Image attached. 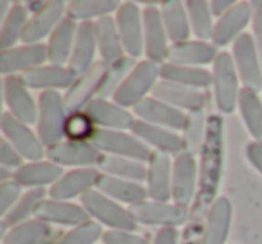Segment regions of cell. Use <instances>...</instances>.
I'll return each mask as SVG.
<instances>
[{
  "mask_svg": "<svg viewBox=\"0 0 262 244\" xmlns=\"http://www.w3.org/2000/svg\"><path fill=\"white\" fill-rule=\"evenodd\" d=\"M223 169V120L214 115L208 119L205 142L201 147V178L198 208H205L215 201V192L219 187Z\"/></svg>",
  "mask_w": 262,
  "mask_h": 244,
  "instance_id": "6da1fadb",
  "label": "cell"
},
{
  "mask_svg": "<svg viewBox=\"0 0 262 244\" xmlns=\"http://www.w3.org/2000/svg\"><path fill=\"white\" fill-rule=\"evenodd\" d=\"M69 112L65 99L58 92L49 90L40 95L38 101V137L47 149L63 142Z\"/></svg>",
  "mask_w": 262,
  "mask_h": 244,
  "instance_id": "7a4b0ae2",
  "label": "cell"
},
{
  "mask_svg": "<svg viewBox=\"0 0 262 244\" xmlns=\"http://www.w3.org/2000/svg\"><path fill=\"white\" fill-rule=\"evenodd\" d=\"M158 76H160V66L153 61H142L131 70L119 86L113 90V101L115 104L122 108H135L140 101L146 99L149 92L155 90L158 84Z\"/></svg>",
  "mask_w": 262,
  "mask_h": 244,
  "instance_id": "3957f363",
  "label": "cell"
},
{
  "mask_svg": "<svg viewBox=\"0 0 262 244\" xmlns=\"http://www.w3.org/2000/svg\"><path fill=\"white\" fill-rule=\"evenodd\" d=\"M113 69L108 66L106 63H95L86 74L77 77V81L74 83L72 88L67 90V94L63 95L65 99V108L70 113L84 112L86 106L90 104L94 99H97L95 95L102 94L104 88L112 83Z\"/></svg>",
  "mask_w": 262,
  "mask_h": 244,
  "instance_id": "277c9868",
  "label": "cell"
},
{
  "mask_svg": "<svg viewBox=\"0 0 262 244\" xmlns=\"http://www.w3.org/2000/svg\"><path fill=\"white\" fill-rule=\"evenodd\" d=\"M81 205L88 212L90 217L97 223L110 226V230H122V232H133L137 230L139 223L131 217L129 210L122 208L115 199L104 196L99 190H88L81 196Z\"/></svg>",
  "mask_w": 262,
  "mask_h": 244,
  "instance_id": "5b68a950",
  "label": "cell"
},
{
  "mask_svg": "<svg viewBox=\"0 0 262 244\" xmlns=\"http://www.w3.org/2000/svg\"><path fill=\"white\" fill-rule=\"evenodd\" d=\"M212 77H214V95H215V104L223 113H233L235 108L239 106V74H237L235 63H233V56L230 52H219L217 59L214 61V70H212Z\"/></svg>",
  "mask_w": 262,
  "mask_h": 244,
  "instance_id": "8992f818",
  "label": "cell"
},
{
  "mask_svg": "<svg viewBox=\"0 0 262 244\" xmlns=\"http://www.w3.org/2000/svg\"><path fill=\"white\" fill-rule=\"evenodd\" d=\"M101 153L112 154V157H122L137 162H151L153 151L146 146L135 135H127L124 131H115V129H99L94 133L90 140Z\"/></svg>",
  "mask_w": 262,
  "mask_h": 244,
  "instance_id": "52a82bcc",
  "label": "cell"
},
{
  "mask_svg": "<svg viewBox=\"0 0 262 244\" xmlns=\"http://www.w3.org/2000/svg\"><path fill=\"white\" fill-rule=\"evenodd\" d=\"M115 20L126 54L139 58L144 52V13L135 2H122Z\"/></svg>",
  "mask_w": 262,
  "mask_h": 244,
  "instance_id": "ba28073f",
  "label": "cell"
},
{
  "mask_svg": "<svg viewBox=\"0 0 262 244\" xmlns=\"http://www.w3.org/2000/svg\"><path fill=\"white\" fill-rule=\"evenodd\" d=\"M258 49L251 34L244 33L233 43V63L241 83L248 90L258 92L262 88V65L258 61Z\"/></svg>",
  "mask_w": 262,
  "mask_h": 244,
  "instance_id": "9c48e42d",
  "label": "cell"
},
{
  "mask_svg": "<svg viewBox=\"0 0 262 244\" xmlns=\"http://www.w3.org/2000/svg\"><path fill=\"white\" fill-rule=\"evenodd\" d=\"M198 164L192 151H183L172 164V201L182 208H189L196 197Z\"/></svg>",
  "mask_w": 262,
  "mask_h": 244,
  "instance_id": "30bf717a",
  "label": "cell"
},
{
  "mask_svg": "<svg viewBox=\"0 0 262 244\" xmlns=\"http://www.w3.org/2000/svg\"><path fill=\"white\" fill-rule=\"evenodd\" d=\"M131 217L140 225L160 226V228H176L187 221V208L178 205L158 203V201H142L129 207Z\"/></svg>",
  "mask_w": 262,
  "mask_h": 244,
  "instance_id": "8fae6325",
  "label": "cell"
},
{
  "mask_svg": "<svg viewBox=\"0 0 262 244\" xmlns=\"http://www.w3.org/2000/svg\"><path fill=\"white\" fill-rule=\"evenodd\" d=\"M2 133L4 139H8L11 142V146L22 154L24 158H27L29 162H40L43 158V144H41L40 137L34 135V131H31L29 126L20 122L18 119L11 115L9 112H6L2 115Z\"/></svg>",
  "mask_w": 262,
  "mask_h": 244,
  "instance_id": "7c38bea8",
  "label": "cell"
},
{
  "mask_svg": "<svg viewBox=\"0 0 262 244\" xmlns=\"http://www.w3.org/2000/svg\"><path fill=\"white\" fill-rule=\"evenodd\" d=\"M102 154L92 142H61L47 149L49 162L70 167H99Z\"/></svg>",
  "mask_w": 262,
  "mask_h": 244,
  "instance_id": "4fadbf2b",
  "label": "cell"
},
{
  "mask_svg": "<svg viewBox=\"0 0 262 244\" xmlns=\"http://www.w3.org/2000/svg\"><path fill=\"white\" fill-rule=\"evenodd\" d=\"M135 113L140 120L147 124L160 126L167 129H187L189 117L178 108H172L167 102H162L155 97H146L135 106Z\"/></svg>",
  "mask_w": 262,
  "mask_h": 244,
  "instance_id": "5bb4252c",
  "label": "cell"
},
{
  "mask_svg": "<svg viewBox=\"0 0 262 244\" xmlns=\"http://www.w3.org/2000/svg\"><path fill=\"white\" fill-rule=\"evenodd\" d=\"M250 22H253V4L251 2H237L226 15H223L215 22L214 38H212L214 45L225 47L232 41L235 43V40L243 36V31L246 29Z\"/></svg>",
  "mask_w": 262,
  "mask_h": 244,
  "instance_id": "9a60e30c",
  "label": "cell"
},
{
  "mask_svg": "<svg viewBox=\"0 0 262 244\" xmlns=\"http://www.w3.org/2000/svg\"><path fill=\"white\" fill-rule=\"evenodd\" d=\"M4 97L9 113L15 119L24 124H38V106L20 76L4 77Z\"/></svg>",
  "mask_w": 262,
  "mask_h": 244,
  "instance_id": "2e32d148",
  "label": "cell"
},
{
  "mask_svg": "<svg viewBox=\"0 0 262 244\" xmlns=\"http://www.w3.org/2000/svg\"><path fill=\"white\" fill-rule=\"evenodd\" d=\"M169 36L158 8L144 9V51L149 61L162 63L169 56Z\"/></svg>",
  "mask_w": 262,
  "mask_h": 244,
  "instance_id": "e0dca14e",
  "label": "cell"
},
{
  "mask_svg": "<svg viewBox=\"0 0 262 244\" xmlns=\"http://www.w3.org/2000/svg\"><path fill=\"white\" fill-rule=\"evenodd\" d=\"M49 59V49L43 43L36 45H24L15 47L11 51L2 52L0 59V72L8 76H16V72H29L38 66H43V63Z\"/></svg>",
  "mask_w": 262,
  "mask_h": 244,
  "instance_id": "ac0fdd59",
  "label": "cell"
},
{
  "mask_svg": "<svg viewBox=\"0 0 262 244\" xmlns=\"http://www.w3.org/2000/svg\"><path fill=\"white\" fill-rule=\"evenodd\" d=\"M65 13H67V4L63 0L47 2L43 11L36 13V15L29 20L26 31H24L22 41L26 45H36L40 40L51 36L56 31V27L67 18Z\"/></svg>",
  "mask_w": 262,
  "mask_h": 244,
  "instance_id": "d6986e66",
  "label": "cell"
},
{
  "mask_svg": "<svg viewBox=\"0 0 262 244\" xmlns=\"http://www.w3.org/2000/svg\"><path fill=\"white\" fill-rule=\"evenodd\" d=\"M153 95L155 99L167 102L172 108L187 109L190 113H201L207 104V94H203L201 90H194V88L169 83V81H158Z\"/></svg>",
  "mask_w": 262,
  "mask_h": 244,
  "instance_id": "ffe728a7",
  "label": "cell"
},
{
  "mask_svg": "<svg viewBox=\"0 0 262 244\" xmlns=\"http://www.w3.org/2000/svg\"><path fill=\"white\" fill-rule=\"evenodd\" d=\"M101 172L95 167H84V169H74L67 172L59 182H56L51 187L49 194L56 201H67L76 196H83L88 190H94L97 187Z\"/></svg>",
  "mask_w": 262,
  "mask_h": 244,
  "instance_id": "44dd1931",
  "label": "cell"
},
{
  "mask_svg": "<svg viewBox=\"0 0 262 244\" xmlns=\"http://www.w3.org/2000/svg\"><path fill=\"white\" fill-rule=\"evenodd\" d=\"M95 36H97V47L101 52L102 63H106L112 69L127 65L124 58V47L117 29V20L112 16H104L95 22Z\"/></svg>",
  "mask_w": 262,
  "mask_h": 244,
  "instance_id": "7402d4cb",
  "label": "cell"
},
{
  "mask_svg": "<svg viewBox=\"0 0 262 244\" xmlns=\"http://www.w3.org/2000/svg\"><path fill=\"white\" fill-rule=\"evenodd\" d=\"M86 115L92 119L99 129H115V131H124V129H131L135 120L129 112L122 108V106L110 102L106 99H94L90 104L86 106Z\"/></svg>",
  "mask_w": 262,
  "mask_h": 244,
  "instance_id": "603a6c76",
  "label": "cell"
},
{
  "mask_svg": "<svg viewBox=\"0 0 262 244\" xmlns=\"http://www.w3.org/2000/svg\"><path fill=\"white\" fill-rule=\"evenodd\" d=\"M20 79L24 81L27 88H36V90H69L74 86V83L77 81V76L72 72L70 69L65 66H58V65H47V66H38L34 70L22 74Z\"/></svg>",
  "mask_w": 262,
  "mask_h": 244,
  "instance_id": "cb8c5ba5",
  "label": "cell"
},
{
  "mask_svg": "<svg viewBox=\"0 0 262 244\" xmlns=\"http://www.w3.org/2000/svg\"><path fill=\"white\" fill-rule=\"evenodd\" d=\"M97 36H95V22H83L77 27L76 43L70 56L69 69L77 77L86 74L95 65L94 58L97 52Z\"/></svg>",
  "mask_w": 262,
  "mask_h": 244,
  "instance_id": "d4e9b609",
  "label": "cell"
},
{
  "mask_svg": "<svg viewBox=\"0 0 262 244\" xmlns=\"http://www.w3.org/2000/svg\"><path fill=\"white\" fill-rule=\"evenodd\" d=\"M147 194L153 201L167 203L172 197V167L165 153H155L147 167Z\"/></svg>",
  "mask_w": 262,
  "mask_h": 244,
  "instance_id": "484cf974",
  "label": "cell"
},
{
  "mask_svg": "<svg viewBox=\"0 0 262 244\" xmlns=\"http://www.w3.org/2000/svg\"><path fill=\"white\" fill-rule=\"evenodd\" d=\"M133 135L140 139L142 142L149 144V146L157 147L162 153H172V154H182L187 151V142L180 135H176L172 129L160 128V126L147 124L144 120H135V124L131 128Z\"/></svg>",
  "mask_w": 262,
  "mask_h": 244,
  "instance_id": "4316f807",
  "label": "cell"
},
{
  "mask_svg": "<svg viewBox=\"0 0 262 244\" xmlns=\"http://www.w3.org/2000/svg\"><path fill=\"white\" fill-rule=\"evenodd\" d=\"M232 203L226 197H217L208 210L201 244H226L230 225H232Z\"/></svg>",
  "mask_w": 262,
  "mask_h": 244,
  "instance_id": "83f0119b",
  "label": "cell"
},
{
  "mask_svg": "<svg viewBox=\"0 0 262 244\" xmlns=\"http://www.w3.org/2000/svg\"><path fill=\"white\" fill-rule=\"evenodd\" d=\"M36 219H41L45 223H54V225H65V226H79L90 221V215L83 207L67 201H56V199H45L38 207Z\"/></svg>",
  "mask_w": 262,
  "mask_h": 244,
  "instance_id": "f1b7e54d",
  "label": "cell"
},
{
  "mask_svg": "<svg viewBox=\"0 0 262 244\" xmlns=\"http://www.w3.org/2000/svg\"><path fill=\"white\" fill-rule=\"evenodd\" d=\"M217 51L215 45L208 41H183V43H174L169 49V63L182 66H194V65H208L217 59Z\"/></svg>",
  "mask_w": 262,
  "mask_h": 244,
  "instance_id": "f546056e",
  "label": "cell"
},
{
  "mask_svg": "<svg viewBox=\"0 0 262 244\" xmlns=\"http://www.w3.org/2000/svg\"><path fill=\"white\" fill-rule=\"evenodd\" d=\"M63 167L52 162H29L24 164L13 174V180L22 187H33V189H43L45 185H54L63 178Z\"/></svg>",
  "mask_w": 262,
  "mask_h": 244,
  "instance_id": "4dcf8cb0",
  "label": "cell"
},
{
  "mask_svg": "<svg viewBox=\"0 0 262 244\" xmlns=\"http://www.w3.org/2000/svg\"><path fill=\"white\" fill-rule=\"evenodd\" d=\"M97 190L104 194V196L112 197V199L120 201V203H129L131 207L137 203H142V201H146V197H149L147 189H144L140 183L115 178V176L110 174H101Z\"/></svg>",
  "mask_w": 262,
  "mask_h": 244,
  "instance_id": "1f68e13d",
  "label": "cell"
},
{
  "mask_svg": "<svg viewBox=\"0 0 262 244\" xmlns=\"http://www.w3.org/2000/svg\"><path fill=\"white\" fill-rule=\"evenodd\" d=\"M77 24L76 20L69 18L67 16L56 31L51 34V40H49V61L52 65L63 66L65 63L70 61V56L74 51V43H76V36H77Z\"/></svg>",
  "mask_w": 262,
  "mask_h": 244,
  "instance_id": "d6a6232c",
  "label": "cell"
},
{
  "mask_svg": "<svg viewBox=\"0 0 262 244\" xmlns=\"http://www.w3.org/2000/svg\"><path fill=\"white\" fill-rule=\"evenodd\" d=\"M160 77L169 83L182 84V86H189L194 90H203L208 88L214 83L212 72L201 66H182V65H172V63H164L160 65Z\"/></svg>",
  "mask_w": 262,
  "mask_h": 244,
  "instance_id": "836d02e7",
  "label": "cell"
},
{
  "mask_svg": "<svg viewBox=\"0 0 262 244\" xmlns=\"http://www.w3.org/2000/svg\"><path fill=\"white\" fill-rule=\"evenodd\" d=\"M162 20H164L165 31H167L169 41L174 43H183L189 41L190 36V22L187 15V8L180 0H169L162 2Z\"/></svg>",
  "mask_w": 262,
  "mask_h": 244,
  "instance_id": "e575fe53",
  "label": "cell"
},
{
  "mask_svg": "<svg viewBox=\"0 0 262 244\" xmlns=\"http://www.w3.org/2000/svg\"><path fill=\"white\" fill-rule=\"evenodd\" d=\"M99 169L104 171V174L115 176V178L129 180V182H144L147 180V167L142 162L129 160L122 157H112V154H102V160Z\"/></svg>",
  "mask_w": 262,
  "mask_h": 244,
  "instance_id": "d590c367",
  "label": "cell"
},
{
  "mask_svg": "<svg viewBox=\"0 0 262 244\" xmlns=\"http://www.w3.org/2000/svg\"><path fill=\"white\" fill-rule=\"evenodd\" d=\"M119 8L117 0H72L67 4V16L76 22H90L92 18H104Z\"/></svg>",
  "mask_w": 262,
  "mask_h": 244,
  "instance_id": "8d00e7d4",
  "label": "cell"
},
{
  "mask_svg": "<svg viewBox=\"0 0 262 244\" xmlns=\"http://www.w3.org/2000/svg\"><path fill=\"white\" fill-rule=\"evenodd\" d=\"M239 109L255 142L262 144V101L258 99L257 92L243 88L239 95Z\"/></svg>",
  "mask_w": 262,
  "mask_h": 244,
  "instance_id": "74e56055",
  "label": "cell"
},
{
  "mask_svg": "<svg viewBox=\"0 0 262 244\" xmlns=\"http://www.w3.org/2000/svg\"><path fill=\"white\" fill-rule=\"evenodd\" d=\"M27 8L22 4H15L9 11V15L6 16L2 29H0V49L4 51H11L15 49V43L18 40H22L24 31H26L27 24Z\"/></svg>",
  "mask_w": 262,
  "mask_h": 244,
  "instance_id": "f35d334b",
  "label": "cell"
},
{
  "mask_svg": "<svg viewBox=\"0 0 262 244\" xmlns=\"http://www.w3.org/2000/svg\"><path fill=\"white\" fill-rule=\"evenodd\" d=\"M187 15H189L190 29L200 38V41H207L214 38V22H212L210 2L207 0H189L185 4Z\"/></svg>",
  "mask_w": 262,
  "mask_h": 244,
  "instance_id": "ab89813d",
  "label": "cell"
},
{
  "mask_svg": "<svg viewBox=\"0 0 262 244\" xmlns=\"http://www.w3.org/2000/svg\"><path fill=\"white\" fill-rule=\"evenodd\" d=\"M51 235V225L41 219H29L11 228L2 239V244H40Z\"/></svg>",
  "mask_w": 262,
  "mask_h": 244,
  "instance_id": "60d3db41",
  "label": "cell"
},
{
  "mask_svg": "<svg viewBox=\"0 0 262 244\" xmlns=\"http://www.w3.org/2000/svg\"><path fill=\"white\" fill-rule=\"evenodd\" d=\"M45 201V190L43 189H33L27 194H24L20 197V201L4 215V225L6 226H18L22 223H26V219L31 214H36L38 207Z\"/></svg>",
  "mask_w": 262,
  "mask_h": 244,
  "instance_id": "b9f144b4",
  "label": "cell"
},
{
  "mask_svg": "<svg viewBox=\"0 0 262 244\" xmlns=\"http://www.w3.org/2000/svg\"><path fill=\"white\" fill-rule=\"evenodd\" d=\"M95 131H97V128L90 117L86 115V112L70 113L67 119L65 137L70 142H90Z\"/></svg>",
  "mask_w": 262,
  "mask_h": 244,
  "instance_id": "7bdbcfd3",
  "label": "cell"
},
{
  "mask_svg": "<svg viewBox=\"0 0 262 244\" xmlns=\"http://www.w3.org/2000/svg\"><path fill=\"white\" fill-rule=\"evenodd\" d=\"M102 235L101 225L97 221H88L67 232L56 244H95Z\"/></svg>",
  "mask_w": 262,
  "mask_h": 244,
  "instance_id": "ee69618b",
  "label": "cell"
},
{
  "mask_svg": "<svg viewBox=\"0 0 262 244\" xmlns=\"http://www.w3.org/2000/svg\"><path fill=\"white\" fill-rule=\"evenodd\" d=\"M22 197V185L16 183L15 180H9V182L2 183L0 185V208H2V214H8L13 207L20 201Z\"/></svg>",
  "mask_w": 262,
  "mask_h": 244,
  "instance_id": "f6af8a7d",
  "label": "cell"
},
{
  "mask_svg": "<svg viewBox=\"0 0 262 244\" xmlns=\"http://www.w3.org/2000/svg\"><path fill=\"white\" fill-rule=\"evenodd\" d=\"M22 160L24 157L11 146L8 139H2V144H0V164H2V169H11L22 167Z\"/></svg>",
  "mask_w": 262,
  "mask_h": 244,
  "instance_id": "bcb514c9",
  "label": "cell"
},
{
  "mask_svg": "<svg viewBox=\"0 0 262 244\" xmlns=\"http://www.w3.org/2000/svg\"><path fill=\"white\" fill-rule=\"evenodd\" d=\"M104 244H149L144 237L133 235L131 232H122V230H108L102 235Z\"/></svg>",
  "mask_w": 262,
  "mask_h": 244,
  "instance_id": "7dc6e473",
  "label": "cell"
},
{
  "mask_svg": "<svg viewBox=\"0 0 262 244\" xmlns=\"http://www.w3.org/2000/svg\"><path fill=\"white\" fill-rule=\"evenodd\" d=\"M251 4H253V31L257 34L258 54H260V65H262V0L251 2Z\"/></svg>",
  "mask_w": 262,
  "mask_h": 244,
  "instance_id": "c3c4849f",
  "label": "cell"
},
{
  "mask_svg": "<svg viewBox=\"0 0 262 244\" xmlns=\"http://www.w3.org/2000/svg\"><path fill=\"white\" fill-rule=\"evenodd\" d=\"M246 157L258 172H262V144L251 142L246 147Z\"/></svg>",
  "mask_w": 262,
  "mask_h": 244,
  "instance_id": "681fc988",
  "label": "cell"
},
{
  "mask_svg": "<svg viewBox=\"0 0 262 244\" xmlns=\"http://www.w3.org/2000/svg\"><path fill=\"white\" fill-rule=\"evenodd\" d=\"M155 244H178L176 228H160L155 235Z\"/></svg>",
  "mask_w": 262,
  "mask_h": 244,
  "instance_id": "f907efd6",
  "label": "cell"
},
{
  "mask_svg": "<svg viewBox=\"0 0 262 244\" xmlns=\"http://www.w3.org/2000/svg\"><path fill=\"white\" fill-rule=\"evenodd\" d=\"M235 4L237 2H233V0H214V2H210L212 15L221 18V16L226 15V13H228Z\"/></svg>",
  "mask_w": 262,
  "mask_h": 244,
  "instance_id": "816d5d0a",
  "label": "cell"
},
{
  "mask_svg": "<svg viewBox=\"0 0 262 244\" xmlns=\"http://www.w3.org/2000/svg\"><path fill=\"white\" fill-rule=\"evenodd\" d=\"M45 6H47V2H27L26 8H27V11H29V13H34V15H36V13L43 11Z\"/></svg>",
  "mask_w": 262,
  "mask_h": 244,
  "instance_id": "f5cc1de1",
  "label": "cell"
}]
</instances>
